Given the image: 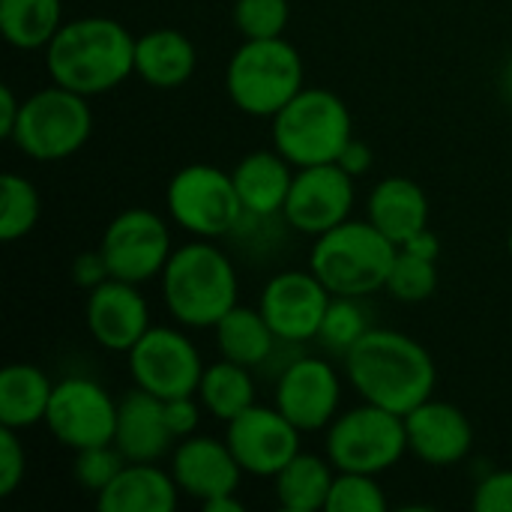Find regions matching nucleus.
Here are the masks:
<instances>
[{"label": "nucleus", "instance_id": "43", "mask_svg": "<svg viewBox=\"0 0 512 512\" xmlns=\"http://www.w3.org/2000/svg\"><path fill=\"white\" fill-rule=\"evenodd\" d=\"M201 507H204V512H243V501H237V495H219Z\"/></svg>", "mask_w": 512, "mask_h": 512}, {"label": "nucleus", "instance_id": "35", "mask_svg": "<svg viewBox=\"0 0 512 512\" xmlns=\"http://www.w3.org/2000/svg\"><path fill=\"white\" fill-rule=\"evenodd\" d=\"M123 465H126V459H123V453L114 444H99V447L75 450L72 474H75L81 489L99 495L123 471Z\"/></svg>", "mask_w": 512, "mask_h": 512}, {"label": "nucleus", "instance_id": "41", "mask_svg": "<svg viewBox=\"0 0 512 512\" xmlns=\"http://www.w3.org/2000/svg\"><path fill=\"white\" fill-rule=\"evenodd\" d=\"M18 114H21V99L15 96V90L9 84H3L0 87V138H6V141L12 138Z\"/></svg>", "mask_w": 512, "mask_h": 512}, {"label": "nucleus", "instance_id": "29", "mask_svg": "<svg viewBox=\"0 0 512 512\" xmlns=\"http://www.w3.org/2000/svg\"><path fill=\"white\" fill-rule=\"evenodd\" d=\"M198 402L204 411L222 423L234 420L246 408L255 405V381L249 375V366H240L234 360H219L204 366L201 384H198Z\"/></svg>", "mask_w": 512, "mask_h": 512}, {"label": "nucleus", "instance_id": "33", "mask_svg": "<svg viewBox=\"0 0 512 512\" xmlns=\"http://www.w3.org/2000/svg\"><path fill=\"white\" fill-rule=\"evenodd\" d=\"M387 495L372 474L336 471L324 512H384Z\"/></svg>", "mask_w": 512, "mask_h": 512}, {"label": "nucleus", "instance_id": "1", "mask_svg": "<svg viewBox=\"0 0 512 512\" xmlns=\"http://www.w3.org/2000/svg\"><path fill=\"white\" fill-rule=\"evenodd\" d=\"M342 360L345 375L363 402L381 405L402 417L432 399L438 384L432 354L399 330H366Z\"/></svg>", "mask_w": 512, "mask_h": 512}, {"label": "nucleus", "instance_id": "37", "mask_svg": "<svg viewBox=\"0 0 512 512\" xmlns=\"http://www.w3.org/2000/svg\"><path fill=\"white\" fill-rule=\"evenodd\" d=\"M471 507L477 512H512V471H495L480 480Z\"/></svg>", "mask_w": 512, "mask_h": 512}, {"label": "nucleus", "instance_id": "21", "mask_svg": "<svg viewBox=\"0 0 512 512\" xmlns=\"http://www.w3.org/2000/svg\"><path fill=\"white\" fill-rule=\"evenodd\" d=\"M180 486L171 471L156 462H126L123 471L96 495L102 512H174Z\"/></svg>", "mask_w": 512, "mask_h": 512}, {"label": "nucleus", "instance_id": "45", "mask_svg": "<svg viewBox=\"0 0 512 512\" xmlns=\"http://www.w3.org/2000/svg\"><path fill=\"white\" fill-rule=\"evenodd\" d=\"M507 249H510V258H512V231H510V240H507Z\"/></svg>", "mask_w": 512, "mask_h": 512}, {"label": "nucleus", "instance_id": "3", "mask_svg": "<svg viewBox=\"0 0 512 512\" xmlns=\"http://www.w3.org/2000/svg\"><path fill=\"white\" fill-rule=\"evenodd\" d=\"M159 282L168 315L189 330H213L240 297L234 261L201 237L171 252Z\"/></svg>", "mask_w": 512, "mask_h": 512}, {"label": "nucleus", "instance_id": "23", "mask_svg": "<svg viewBox=\"0 0 512 512\" xmlns=\"http://www.w3.org/2000/svg\"><path fill=\"white\" fill-rule=\"evenodd\" d=\"M366 219L396 246L429 228V198L411 177H384L366 201Z\"/></svg>", "mask_w": 512, "mask_h": 512}, {"label": "nucleus", "instance_id": "30", "mask_svg": "<svg viewBox=\"0 0 512 512\" xmlns=\"http://www.w3.org/2000/svg\"><path fill=\"white\" fill-rule=\"evenodd\" d=\"M42 204L36 186L21 174H3L0 177V240L15 243L27 237L39 222Z\"/></svg>", "mask_w": 512, "mask_h": 512}, {"label": "nucleus", "instance_id": "25", "mask_svg": "<svg viewBox=\"0 0 512 512\" xmlns=\"http://www.w3.org/2000/svg\"><path fill=\"white\" fill-rule=\"evenodd\" d=\"M54 384L33 363H9L0 372V426L24 432L45 423Z\"/></svg>", "mask_w": 512, "mask_h": 512}, {"label": "nucleus", "instance_id": "5", "mask_svg": "<svg viewBox=\"0 0 512 512\" xmlns=\"http://www.w3.org/2000/svg\"><path fill=\"white\" fill-rule=\"evenodd\" d=\"M225 90L237 111L276 117L303 90V57L285 39H243L225 66Z\"/></svg>", "mask_w": 512, "mask_h": 512}, {"label": "nucleus", "instance_id": "13", "mask_svg": "<svg viewBox=\"0 0 512 512\" xmlns=\"http://www.w3.org/2000/svg\"><path fill=\"white\" fill-rule=\"evenodd\" d=\"M354 198V177L339 162L309 165L297 168L282 216L297 234L321 237L351 219Z\"/></svg>", "mask_w": 512, "mask_h": 512}, {"label": "nucleus", "instance_id": "8", "mask_svg": "<svg viewBox=\"0 0 512 512\" xmlns=\"http://www.w3.org/2000/svg\"><path fill=\"white\" fill-rule=\"evenodd\" d=\"M408 453L405 417L381 405L363 402L339 414L327 426V459L336 471L354 474H384L402 462Z\"/></svg>", "mask_w": 512, "mask_h": 512}, {"label": "nucleus", "instance_id": "40", "mask_svg": "<svg viewBox=\"0 0 512 512\" xmlns=\"http://www.w3.org/2000/svg\"><path fill=\"white\" fill-rule=\"evenodd\" d=\"M339 165L357 180V177H363L369 168H372V147L366 144V141H357V138H351L348 141V147L342 150V156H339Z\"/></svg>", "mask_w": 512, "mask_h": 512}, {"label": "nucleus", "instance_id": "18", "mask_svg": "<svg viewBox=\"0 0 512 512\" xmlns=\"http://www.w3.org/2000/svg\"><path fill=\"white\" fill-rule=\"evenodd\" d=\"M180 492L198 504H207L219 495H237L243 468L234 459L228 441L210 435H189L171 450V465Z\"/></svg>", "mask_w": 512, "mask_h": 512}, {"label": "nucleus", "instance_id": "10", "mask_svg": "<svg viewBox=\"0 0 512 512\" xmlns=\"http://www.w3.org/2000/svg\"><path fill=\"white\" fill-rule=\"evenodd\" d=\"M99 252L114 279L141 285L162 276L174 246L168 222L159 213L147 207H129L108 222Z\"/></svg>", "mask_w": 512, "mask_h": 512}, {"label": "nucleus", "instance_id": "42", "mask_svg": "<svg viewBox=\"0 0 512 512\" xmlns=\"http://www.w3.org/2000/svg\"><path fill=\"white\" fill-rule=\"evenodd\" d=\"M399 249H405V252H411V255H420V258H429V261H438V255H441V240L429 231V228H423L420 234H414L408 243H402Z\"/></svg>", "mask_w": 512, "mask_h": 512}, {"label": "nucleus", "instance_id": "6", "mask_svg": "<svg viewBox=\"0 0 512 512\" xmlns=\"http://www.w3.org/2000/svg\"><path fill=\"white\" fill-rule=\"evenodd\" d=\"M273 120V147L294 165L339 162L354 138V120L342 96L327 87H303Z\"/></svg>", "mask_w": 512, "mask_h": 512}, {"label": "nucleus", "instance_id": "26", "mask_svg": "<svg viewBox=\"0 0 512 512\" xmlns=\"http://www.w3.org/2000/svg\"><path fill=\"white\" fill-rule=\"evenodd\" d=\"M213 333H216L219 354L225 360H234L249 369L270 363V357L276 354V345H279V336L273 333V327L267 324L261 309L240 306V303L213 327Z\"/></svg>", "mask_w": 512, "mask_h": 512}, {"label": "nucleus", "instance_id": "19", "mask_svg": "<svg viewBox=\"0 0 512 512\" xmlns=\"http://www.w3.org/2000/svg\"><path fill=\"white\" fill-rule=\"evenodd\" d=\"M405 429L408 453L432 468L459 465L474 447V426L465 411L441 399H426L411 414H405Z\"/></svg>", "mask_w": 512, "mask_h": 512}, {"label": "nucleus", "instance_id": "16", "mask_svg": "<svg viewBox=\"0 0 512 512\" xmlns=\"http://www.w3.org/2000/svg\"><path fill=\"white\" fill-rule=\"evenodd\" d=\"M342 381L321 357H294L276 381V408L300 429L321 432L339 417Z\"/></svg>", "mask_w": 512, "mask_h": 512}, {"label": "nucleus", "instance_id": "31", "mask_svg": "<svg viewBox=\"0 0 512 512\" xmlns=\"http://www.w3.org/2000/svg\"><path fill=\"white\" fill-rule=\"evenodd\" d=\"M372 330L369 324V312L360 303V297H333L324 315V324L318 330V342L330 351V354H348L351 345Z\"/></svg>", "mask_w": 512, "mask_h": 512}, {"label": "nucleus", "instance_id": "27", "mask_svg": "<svg viewBox=\"0 0 512 512\" xmlns=\"http://www.w3.org/2000/svg\"><path fill=\"white\" fill-rule=\"evenodd\" d=\"M336 468L330 459L297 453L276 477V501L288 512H315L327 507Z\"/></svg>", "mask_w": 512, "mask_h": 512}, {"label": "nucleus", "instance_id": "17", "mask_svg": "<svg viewBox=\"0 0 512 512\" xmlns=\"http://www.w3.org/2000/svg\"><path fill=\"white\" fill-rule=\"evenodd\" d=\"M84 324L87 333L96 339V345L117 354H126L153 327L150 306L138 291V285L114 276L87 291Z\"/></svg>", "mask_w": 512, "mask_h": 512}, {"label": "nucleus", "instance_id": "39", "mask_svg": "<svg viewBox=\"0 0 512 512\" xmlns=\"http://www.w3.org/2000/svg\"><path fill=\"white\" fill-rule=\"evenodd\" d=\"M72 279H75V285L84 288V291H90V288L102 285L105 279H111L102 252H99V249H96V252H81V255L72 261Z\"/></svg>", "mask_w": 512, "mask_h": 512}, {"label": "nucleus", "instance_id": "11", "mask_svg": "<svg viewBox=\"0 0 512 512\" xmlns=\"http://www.w3.org/2000/svg\"><path fill=\"white\" fill-rule=\"evenodd\" d=\"M129 375L135 387L159 396H195L204 363L192 339L177 327H150L129 351Z\"/></svg>", "mask_w": 512, "mask_h": 512}, {"label": "nucleus", "instance_id": "36", "mask_svg": "<svg viewBox=\"0 0 512 512\" xmlns=\"http://www.w3.org/2000/svg\"><path fill=\"white\" fill-rule=\"evenodd\" d=\"M27 474V453L15 429L0 426V498L15 495Z\"/></svg>", "mask_w": 512, "mask_h": 512}, {"label": "nucleus", "instance_id": "14", "mask_svg": "<svg viewBox=\"0 0 512 512\" xmlns=\"http://www.w3.org/2000/svg\"><path fill=\"white\" fill-rule=\"evenodd\" d=\"M333 294L312 270H285L267 279L258 309L282 345H303L318 339Z\"/></svg>", "mask_w": 512, "mask_h": 512}, {"label": "nucleus", "instance_id": "15", "mask_svg": "<svg viewBox=\"0 0 512 512\" xmlns=\"http://www.w3.org/2000/svg\"><path fill=\"white\" fill-rule=\"evenodd\" d=\"M300 435L303 432L276 405H252L234 420H228L225 441L243 474L273 480L300 453Z\"/></svg>", "mask_w": 512, "mask_h": 512}, {"label": "nucleus", "instance_id": "12", "mask_svg": "<svg viewBox=\"0 0 512 512\" xmlns=\"http://www.w3.org/2000/svg\"><path fill=\"white\" fill-rule=\"evenodd\" d=\"M45 426L54 435V441L66 450L114 444L117 402L93 378L72 375L54 384Z\"/></svg>", "mask_w": 512, "mask_h": 512}, {"label": "nucleus", "instance_id": "44", "mask_svg": "<svg viewBox=\"0 0 512 512\" xmlns=\"http://www.w3.org/2000/svg\"><path fill=\"white\" fill-rule=\"evenodd\" d=\"M504 87H507V93L512 96V63L507 66V72H504Z\"/></svg>", "mask_w": 512, "mask_h": 512}, {"label": "nucleus", "instance_id": "22", "mask_svg": "<svg viewBox=\"0 0 512 512\" xmlns=\"http://www.w3.org/2000/svg\"><path fill=\"white\" fill-rule=\"evenodd\" d=\"M294 174H297V168L276 147L246 153L231 171L246 216L270 219V216L282 213L291 183H294Z\"/></svg>", "mask_w": 512, "mask_h": 512}, {"label": "nucleus", "instance_id": "9", "mask_svg": "<svg viewBox=\"0 0 512 512\" xmlns=\"http://www.w3.org/2000/svg\"><path fill=\"white\" fill-rule=\"evenodd\" d=\"M165 201L171 222L201 240L234 234L246 216L234 177L204 162L180 168L168 183Z\"/></svg>", "mask_w": 512, "mask_h": 512}, {"label": "nucleus", "instance_id": "24", "mask_svg": "<svg viewBox=\"0 0 512 512\" xmlns=\"http://www.w3.org/2000/svg\"><path fill=\"white\" fill-rule=\"evenodd\" d=\"M198 66L195 42L174 27H156L135 39V75L156 90L183 87Z\"/></svg>", "mask_w": 512, "mask_h": 512}, {"label": "nucleus", "instance_id": "7", "mask_svg": "<svg viewBox=\"0 0 512 512\" xmlns=\"http://www.w3.org/2000/svg\"><path fill=\"white\" fill-rule=\"evenodd\" d=\"M93 135V108L87 96L48 84L21 99L12 144L33 162H63L75 156Z\"/></svg>", "mask_w": 512, "mask_h": 512}, {"label": "nucleus", "instance_id": "2", "mask_svg": "<svg viewBox=\"0 0 512 512\" xmlns=\"http://www.w3.org/2000/svg\"><path fill=\"white\" fill-rule=\"evenodd\" d=\"M45 69L66 90L102 96L135 75V36L105 15L75 18L45 45Z\"/></svg>", "mask_w": 512, "mask_h": 512}, {"label": "nucleus", "instance_id": "38", "mask_svg": "<svg viewBox=\"0 0 512 512\" xmlns=\"http://www.w3.org/2000/svg\"><path fill=\"white\" fill-rule=\"evenodd\" d=\"M195 396H198V393H195ZM195 396L162 399V402H165V423H168V429H171V435H174L177 441L195 435V429L201 426V411H204V405H201Z\"/></svg>", "mask_w": 512, "mask_h": 512}, {"label": "nucleus", "instance_id": "32", "mask_svg": "<svg viewBox=\"0 0 512 512\" xmlns=\"http://www.w3.org/2000/svg\"><path fill=\"white\" fill-rule=\"evenodd\" d=\"M384 291L399 303H426L438 291V261L399 249Z\"/></svg>", "mask_w": 512, "mask_h": 512}, {"label": "nucleus", "instance_id": "28", "mask_svg": "<svg viewBox=\"0 0 512 512\" xmlns=\"http://www.w3.org/2000/svg\"><path fill=\"white\" fill-rule=\"evenodd\" d=\"M63 27V0H0V33L18 51H45Z\"/></svg>", "mask_w": 512, "mask_h": 512}, {"label": "nucleus", "instance_id": "20", "mask_svg": "<svg viewBox=\"0 0 512 512\" xmlns=\"http://www.w3.org/2000/svg\"><path fill=\"white\" fill-rule=\"evenodd\" d=\"M174 435L165 423V402L141 387L117 402L114 447L126 462H159L174 450Z\"/></svg>", "mask_w": 512, "mask_h": 512}, {"label": "nucleus", "instance_id": "34", "mask_svg": "<svg viewBox=\"0 0 512 512\" xmlns=\"http://www.w3.org/2000/svg\"><path fill=\"white\" fill-rule=\"evenodd\" d=\"M291 21L288 0H237L234 3V27L243 39H276L285 33Z\"/></svg>", "mask_w": 512, "mask_h": 512}, {"label": "nucleus", "instance_id": "4", "mask_svg": "<svg viewBox=\"0 0 512 512\" xmlns=\"http://www.w3.org/2000/svg\"><path fill=\"white\" fill-rule=\"evenodd\" d=\"M399 246L384 237L369 219H348L333 231L315 237L309 270L327 285L333 297H369L387 288Z\"/></svg>", "mask_w": 512, "mask_h": 512}]
</instances>
